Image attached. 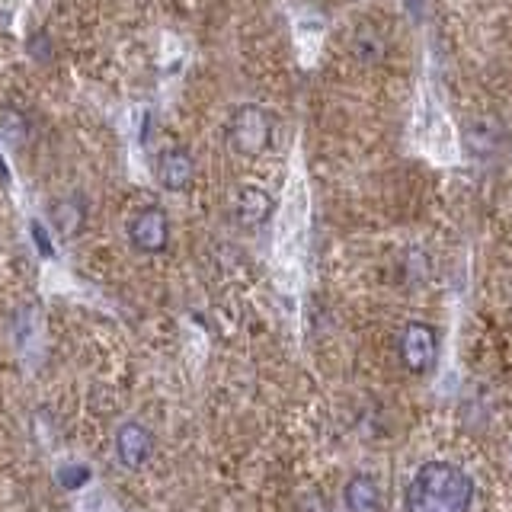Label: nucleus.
Masks as SVG:
<instances>
[{
    "label": "nucleus",
    "instance_id": "5",
    "mask_svg": "<svg viewBox=\"0 0 512 512\" xmlns=\"http://www.w3.org/2000/svg\"><path fill=\"white\" fill-rule=\"evenodd\" d=\"M116 452H119V461L125 464V468H141V464L148 461L154 452L151 429L144 423H135V420L122 423L116 432Z\"/></svg>",
    "mask_w": 512,
    "mask_h": 512
},
{
    "label": "nucleus",
    "instance_id": "3",
    "mask_svg": "<svg viewBox=\"0 0 512 512\" xmlns=\"http://www.w3.org/2000/svg\"><path fill=\"white\" fill-rule=\"evenodd\" d=\"M128 244L138 253H164L170 247V218L160 205H144L128 221Z\"/></svg>",
    "mask_w": 512,
    "mask_h": 512
},
{
    "label": "nucleus",
    "instance_id": "1",
    "mask_svg": "<svg viewBox=\"0 0 512 512\" xmlns=\"http://www.w3.org/2000/svg\"><path fill=\"white\" fill-rule=\"evenodd\" d=\"M471 500L474 480L448 461L423 464L407 487V512H468Z\"/></svg>",
    "mask_w": 512,
    "mask_h": 512
},
{
    "label": "nucleus",
    "instance_id": "10",
    "mask_svg": "<svg viewBox=\"0 0 512 512\" xmlns=\"http://www.w3.org/2000/svg\"><path fill=\"white\" fill-rule=\"evenodd\" d=\"M356 55H359L365 64L381 61V55H384V42H381V32H378L372 23L359 26V32H356Z\"/></svg>",
    "mask_w": 512,
    "mask_h": 512
},
{
    "label": "nucleus",
    "instance_id": "12",
    "mask_svg": "<svg viewBox=\"0 0 512 512\" xmlns=\"http://www.w3.org/2000/svg\"><path fill=\"white\" fill-rule=\"evenodd\" d=\"M29 234H32V240H36V247H39V253L45 256V260H52L55 247H52V237H48V231L42 228V221H29Z\"/></svg>",
    "mask_w": 512,
    "mask_h": 512
},
{
    "label": "nucleus",
    "instance_id": "13",
    "mask_svg": "<svg viewBox=\"0 0 512 512\" xmlns=\"http://www.w3.org/2000/svg\"><path fill=\"white\" fill-rule=\"evenodd\" d=\"M0 183H7V186H10V170H7V164H4V157H0Z\"/></svg>",
    "mask_w": 512,
    "mask_h": 512
},
{
    "label": "nucleus",
    "instance_id": "11",
    "mask_svg": "<svg viewBox=\"0 0 512 512\" xmlns=\"http://www.w3.org/2000/svg\"><path fill=\"white\" fill-rule=\"evenodd\" d=\"M55 477L64 490H80L90 480V468H84V464H77V461H64Z\"/></svg>",
    "mask_w": 512,
    "mask_h": 512
},
{
    "label": "nucleus",
    "instance_id": "4",
    "mask_svg": "<svg viewBox=\"0 0 512 512\" xmlns=\"http://www.w3.org/2000/svg\"><path fill=\"white\" fill-rule=\"evenodd\" d=\"M436 356H439L436 330H432L429 324H423V320L407 324L404 333H400V359H404V365L410 368V372H416V375L429 372Z\"/></svg>",
    "mask_w": 512,
    "mask_h": 512
},
{
    "label": "nucleus",
    "instance_id": "7",
    "mask_svg": "<svg viewBox=\"0 0 512 512\" xmlns=\"http://www.w3.org/2000/svg\"><path fill=\"white\" fill-rule=\"evenodd\" d=\"M234 215L244 228H260L272 215V196L263 186H240L234 192Z\"/></svg>",
    "mask_w": 512,
    "mask_h": 512
},
{
    "label": "nucleus",
    "instance_id": "2",
    "mask_svg": "<svg viewBox=\"0 0 512 512\" xmlns=\"http://www.w3.org/2000/svg\"><path fill=\"white\" fill-rule=\"evenodd\" d=\"M228 141L237 154L244 157H260L272 144V116L263 106H237L228 122Z\"/></svg>",
    "mask_w": 512,
    "mask_h": 512
},
{
    "label": "nucleus",
    "instance_id": "8",
    "mask_svg": "<svg viewBox=\"0 0 512 512\" xmlns=\"http://www.w3.org/2000/svg\"><path fill=\"white\" fill-rule=\"evenodd\" d=\"M48 215H52V224L61 237H77L87 224V205L80 196H64L48 205Z\"/></svg>",
    "mask_w": 512,
    "mask_h": 512
},
{
    "label": "nucleus",
    "instance_id": "6",
    "mask_svg": "<svg viewBox=\"0 0 512 512\" xmlns=\"http://www.w3.org/2000/svg\"><path fill=\"white\" fill-rule=\"evenodd\" d=\"M192 176H196V157L186 148H170L160 154L157 160V180L170 192H183L192 186Z\"/></svg>",
    "mask_w": 512,
    "mask_h": 512
},
{
    "label": "nucleus",
    "instance_id": "9",
    "mask_svg": "<svg viewBox=\"0 0 512 512\" xmlns=\"http://www.w3.org/2000/svg\"><path fill=\"white\" fill-rule=\"evenodd\" d=\"M349 512H381V490L368 474H356L346 484Z\"/></svg>",
    "mask_w": 512,
    "mask_h": 512
}]
</instances>
